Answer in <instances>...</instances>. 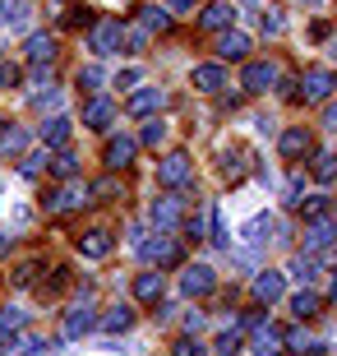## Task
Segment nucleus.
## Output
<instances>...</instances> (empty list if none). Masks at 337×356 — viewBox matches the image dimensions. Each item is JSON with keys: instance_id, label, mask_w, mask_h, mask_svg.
Returning a JSON list of instances; mask_svg holds the SVG:
<instances>
[{"instance_id": "nucleus-16", "label": "nucleus", "mask_w": 337, "mask_h": 356, "mask_svg": "<svg viewBox=\"0 0 337 356\" xmlns=\"http://www.w3.org/2000/svg\"><path fill=\"white\" fill-rule=\"evenodd\" d=\"M328 92H333V74L328 70H310L305 74V102H324Z\"/></svg>"}, {"instance_id": "nucleus-48", "label": "nucleus", "mask_w": 337, "mask_h": 356, "mask_svg": "<svg viewBox=\"0 0 337 356\" xmlns=\"http://www.w3.org/2000/svg\"><path fill=\"white\" fill-rule=\"evenodd\" d=\"M328 296H333V301H337V273H333V282H328Z\"/></svg>"}, {"instance_id": "nucleus-27", "label": "nucleus", "mask_w": 337, "mask_h": 356, "mask_svg": "<svg viewBox=\"0 0 337 356\" xmlns=\"http://www.w3.org/2000/svg\"><path fill=\"white\" fill-rule=\"evenodd\" d=\"M143 28H148V33H167L171 28V10L167 5H148V10H143Z\"/></svg>"}, {"instance_id": "nucleus-33", "label": "nucleus", "mask_w": 337, "mask_h": 356, "mask_svg": "<svg viewBox=\"0 0 337 356\" xmlns=\"http://www.w3.org/2000/svg\"><path fill=\"white\" fill-rule=\"evenodd\" d=\"M310 172H314V181H333V176H337V158H333V153H319Z\"/></svg>"}, {"instance_id": "nucleus-12", "label": "nucleus", "mask_w": 337, "mask_h": 356, "mask_svg": "<svg viewBox=\"0 0 337 356\" xmlns=\"http://www.w3.org/2000/svg\"><path fill=\"white\" fill-rule=\"evenodd\" d=\"M162 102H167V92H162V88H139L130 97V116H153Z\"/></svg>"}, {"instance_id": "nucleus-18", "label": "nucleus", "mask_w": 337, "mask_h": 356, "mask_svg": "<svg viewBox=\"0 0 337 356\" xmlns=\"http://www.w3.org/2000/svg\"><path fill=\"white\" fill-rule=\"evenodd\" d=\"M282 153H286V158L310 153V130H305V125H291V130H282Z\"/></svg>"}, {"instance_id": "nucleus-35", "label": "nucleus", "mask_w": 337, "mask_h": 356, "mask_svg": "<svg viewBox=\"0 0 337 356\" xmlns=\"http://www.w3.org/2000/svg\"><path fill=\"white\" fill-rule=\"evenodd\" d=\"M240 347H245V343H240V333H236V329H227V333L217 338V352H222V356H236Z\"/></svg>"}, {"instance_id": "nucleus-24", "label": "nucleus", "mask_w": 337, "mask_h": 356, "mask_svg": "<svg viewBox=\"0 0 337 356\" xmlns=\"http://www.w3.org/2000/svg\"><path fill=\"white\" fill-rule=\"evenodd\" d=\"M222 83H227L222 65H195V88H199V92H217Z\"/></svg>"}, {"instance_id": "nucleus-30", "label": "nucleus", "mask_w": 337, "mask_h": 356, "mask_svg": "<svg viewBox=\"0 0 337 356\" xmlns=\"http://www.w3.org/2000/svg\"><path fill=\"white\" fill-rule=\"evenodd\" d=\"M28 148V134L24 130H0V153H10V158H19Z\"/></svg>"}, {"instance_id": "nucleus-21", "label": "nucleus", "mask_w": 337, "mask_h": 356, "mask_svg": "<svg viewBox=\"0 0 337 356\" xmlns=\"http://www.w3.org/2000/svg\"><path fill=\"white\" fill-rule=\"evenodd\" d=\"M245 51H249L245 33H222V38H217V56H222V60H240Z\"/></svg>"}, {"instance_id": "nucleus-38", "label": "nucleus", "mask_w": 337, "mask_h": 356, "mask_svg": "<svg viewBox=\"0 0 337 356\" xmlns=\"http://www.w3.org/2000/svg\"><path fill=\"white\" fill-rule=\"evenodd\" d=\"M79 88H92V92H97V88H102V70H97V65L79 70Z\"/></svg>"}, {"instance_id": "nucleus-32", "label": "nucleus", "mask_w": 337, "mask_h": 356, "mask_svg": "<svg viewBox=\"0 0 337 356\" xmlns=\"http://www.w3.org/2000/svg\"><path fill=\"white\" fill-rule=\"evenodd\" d=\"M291 310H296L300 319L319 315V296H314V291H296V296H291Z\"/></svg>"}, {"instance_id": "nucleus-37", "label": "nucleus", "mask_w": 337, "mask_h": 356, "mask_svg": "<svg viewBox=\"0 0 337 356\" xmlns=\"http://www.w3.org/2000/svg\"><path fill=\"white\" fill-rule=\"evenodd\" d=\"M51 172H56V176H74V172H79V158H74V153H60V158L51 162Z\"/></svg>"}, {"instance_id": "nucleus-14", "label": "nucleus", "mask_w": 337, "mask_h": 356, "mask_svg": "<svg viewBox=\"0 0 337 356\" xmlns=\"http://www.w3.org/2000/svg\"><path fill=\"white\" fill-rule=\"evenodd\" d=\"M92 324H97L92 305H79V310L65 315V338H83V333H92Z\"/></svg>"}, {"instance_id": "nucleus-23", "label": "nucleus", "mask_w": 337, "mask_h": 356, "mask_svg": "<svg viewBox=\"0 0 337 356\" xmlns=\"http://www.w3.org/2000/svg\"><path fill=\"white\" fill-rule=\"evenodd\" d=\"M162 287H167V277H162V273H139V282H134V296L153 305L157 296H162Z\"/></svg>"}, {"instance_id": "nucleus-9", "label": "nucleus", "mask_w": 337, "mask_h": 356, "mask_svg": "<svg viewBox=\"0 0 337 356\" xmlns=\"http://www.w3.org/2000/svg\"><path fill=\"white\" fill-rule=\"evenodd\" d=\"M134 139L130 134H116V139H106V167H111V172H116V167H125V162L134 158Z\"/></svg>"}, {"instance_id": "nucleus-22", "label": "nucleus", "mask_w": 337, "mask_h": 356, "mask_svg": "<svg viewBox=\"0 0 337 356\" xmlns=\"http://www.w3.org/2000/svg\"><path fill=\"white\" fill-rule=\"evenodd\" d=\"M79 254H83V259H102V254H111V236H106V232H88V236L79 241Z\"/></svg>"}, {"instance_id": "nucleus-15", "label": "nucleus", "mask_w": 337, "mask_h": 356, "mask_svg": "<svg viewBox=\"0 0 337 356\" xmlns=\"http://www.w3.org/2000/svg\"><path fill=\"white\" fill-rule=\"evenodd\" d=\"M51 56H56V38H47V33L28 38V65H51Z\"/></svg>"}, {"instance_id": "nucleus-25", "label": "nucleus", "mask_w": 337, "mask_h": 356, "mask_svg": "<svg viewBox=\"0 0 337 356\" xmlns=\"http://www.w3.org/2000/svg\"><path fill=\"white\" fill-rule=\"evenodd\" d=\"M254 352L259 356H277L282 352V333L272 329V324H259V333H254Z\"/></svg>"}, {"instance_id": "nucleus-43", "label": "nucleus", "mask_w": 337, "mask_h": 356, "mask_svg": "<svg viewBox=\"0 0 337 356\" xmlns=\"http://www.w3.org/2000/svg\"><path fill=\"white\" fill-rule=\"evenodd\" d=\"M33 106H42V111H47V106H60V92H56V88L38 92V97H33Z\"/></svg>"}, {"instance_id": "nucleus-28", "label": "nucleus", "mask_w": 337, "mask_h": 356, "mask_svg": "<svg viewBox=\"0 0 337 356\" xmlns=\"http://www.w3.org/2000/svg\"><path fill=\"white\" fill-rule=\"evenodd\" d=\"M291 277H296V282H314V277H319V259H314V254H296V259H291Z\"/></svg>"}, {"instance_id": "nucleus-26", "label": "nucleus", "mask_w": 337, "mask_h": 356, "mask_svg": "<svg viewBox=\"0 0 337 356\" xmlns=\"http://www.w3.org/2000/svg\"><path fill=\"white\" fill-rule=\"evenodd\" d=\"M130 324H134V310H130V305H111V310L102 315V329L106 333H125Z\"/></svg>"}, {"instance_id": "nucleus-47", "label": "nucleus", "mask_w": 337, "mask_h": 356, "mask_svg": "<svg viewBox=\"0 0 337 356\" xmlns=\"http://www.w3.org/2000/svg\"><path fill=\"white\" fill-rule=\"evenodd\" d=\"M171 10H195V0H171Z\"/></svg>"}, {"instance_id": "nucleus-11", "label": "nucleus", "mask_w": 337, "mask_h": 356, "mask_svg": "<svg viewBox=\"0 0 337 356\" xmlns=\"http://www.w3.org/2000/svg\"><path fill=\"white\" fill-rule=\"evenodd\" d=\"M28 0H0V24L10 28V33H19V28H28Z\"/></svg>"}, {"instance_id": "nucleus-49", "label": "nucleus", "mask_w": 337, "mask_h": 356, "mask_svg": "<svg viewBox=\"0 0 337 356\" xmlns=\"http://www.w3.org/2000/svg\"><path fill=\"white\" fill-rule=\"evenodd\" d=\"M305 5H319V0H305Z\"/></svg>"}, {"instance_id": "nucleus-3", "label": "nucleus", "mask_w": 337, "mask_h": 356, "mask_svg": "<svg viewBox=\"0 0 337 356\" xmlns=\"http://www.w3.org/2000/svg\"><path fill=\"white\" fill-rule=\"evenodd\" d=\"M213 287H217V273H213L208 264H190V268H185V277H181L185 296H208Z\"/></svg>"}, {"instance_id": "nucleus-5", "label": "nucleus", "mask_w": 337, "mask_h": 356, "mask_svg": "<svg viewBox=\"0 0 337 356\" xmlns=\"http://www.w3.org/2000/svg\"><path fill=\"white\" fill-rule=\"evenodd\" d=\"M268 232H282V222H277L272 213H259V218H249V222H245V232H240V236H245V245H254V250H259L263 241H268Z\"/></svg>"}, {"instance_id": "nucleus-10", "label": "nucleus", "mask_w": 337, "mask_h": 356, "mask_svg": "<svg viewBox=\"0 0 337 356\" xmlns=\"http://www.w3.org/2000/svg\"><path fill=\"white\" fill-rule=\"evenodd\" d=\"M111 116H116V106L106 102V97H92V102L83 106V125H88V130H106Z\"/></svg>"}, {"instance_id": "nucleus-39", "label": "nucleus", "mask_w": 337, "mask_h": 356, "mask_svg": "<svg viewBox=\"0 0 337 356\" xmlns=\"http://www.w3.org/2000/svg\"><path fill=\"white\" fill-rule=\"evenodd\" d=\"M125 47H130V51H143V47H148V28H125Z\"/></svg>"}, {"instance_id": "nucleus-29", "label": "nucleus", "mask_w": 337, "mask_h": 356, "mask_svg": "<svg viewBox=\"0 0 337 356\" xmlns=\"http://www.w3.org/2000/svg\"><path fill=\"white\" fill-rule=\"evenodd\" d=\"M222 172L231 176V181H240L245 176V153L240 148H222Z\"/></svg>"}, {"instance_id": "nucleus-7", "label": "nucleus", "mask_w": 337, "mask_h": 356, "mask_svg": "<svg viewBox=\"0 0 337 356\" xmlns=\"http://www.w3.org/2000/svg\"><path fill=\"white\" fill-rule=\"evenodd\" d=\"M139 254L148 259V264H157V268H162V264H176V259H181V250H176L171 241H162V236H157V241H139Z\"/></svg>"}, {"instance_id": "nucleus-34", "label": "nucleus", "mask_w": 337, "mask_h": 356, "mask_svg": "<svg viewBox=\"0 0 337 356\" xmlns=\"http://www.w3.org/2000/svg\"><path fill=\"white\" fill-rule=\"evenodd\" d=\"M139 139H143V144H148V148H157V144H162V139H167V125H162V120H148V125H143V134H139Z\"/></svg>"}, {"instance_id": "nucleus-2", "label": "nucleus", "mask_w": 337, "mask_h": 356, "mask_svg": "<svg viewBox=\"0 0 337 356\" xmlns=\"http://www.w3.org/2000/svg\"><path fill=\"white\" fill-rule=\"evenodd\" d=\"M190 181V158L185 153H167V158L157 162V185H167V190H176V185Z\"/></svg>"}, {"instance_id": "nucleus-42", "label": "nucleus", "mask_w": 337, "mask_h": 356, "mask_svg": "<svg viewBox=\"0 0 337 356\" xmlns=\"http://www.w3.org/2000/svg\"><path fill=\"white\" fill-rule=\"evenodd\" d=\"M42 162H51V158H47V153H28V158H24V176H38Z\"/></svg>"}, {"instance_id": "nucleus-41", "label": "nucleus", "mask_w": 337, "mask_h": 356, "mask_svg": "<svg viewBox=\"0 0 337 356\" xmlns=\"http://www.w3.org/2000/svg\"><path fill=\"white\" fill-rule=\"evenodd\" d=\"M208 218H213V209H199L195 218H190V236H204V227H208Z\"/></svg>"}, {"instance_id": "nucleus-6", "label": "nucleus", "mask_w": 337, "mask_h": 356, "mask_svg": "<svg viewBox=\"0 0 337 356\" xmlns=\"http://www.w3.org/2000/svg\"><path fill=\"white\" fill-rule=\"evenodd\" d=\"M333 241H337V227H333V222H324V218H314V222L305 227V250H310V254L328 250Z\"/></svg>"}, {"instance_id": "nucleus-19", "label": "nucleus", "mask_w": 337, "mask_h": 356, "mask_svg": "<svg viewBox=\"0 0 337 356\" xmlns=\"http://www.w3.org/2000/svg\"><path fill=\"white\" fill-rule=\"evenodd\" d=\"M231 19H236V5H231V0H213V5L204 10V19H199V24H204V28H227Z\"/></svg>"}, {"instance_id": "nucleus-46", "label": "nucleus", "mask_w": 337, "mask_h": 356, "mask_svg": "<svg viewBox=\"0 0 337 356\" xmlns=\"http://www.w3.org/2000/svg\"><path fill=\"white\" fill-rule=\"evenodd\" d=\"M10 245H14V236H5V232H0V254H10Z\"/></svg>"}, {"instance_id": "nucleus-31", "label": "nucleus", "mask_w": 337, "mask_h": 356, "mask_svg": "<svg viewBox=\"0 0 337 356\" xmlns=\"http://www.w3.org/2000/svg\"><path fill=\"white\" fill-rule=\"evenodd\" d=\"M24 324H28V315H24V310H14V305H10V310H0V338H10V333H19Z\"/></svg>"}, {"instance_id": "nucleus-8", "label": "nucleus", "mask_w": 337, "mask_h": 356, "mask_svg": "<svg viewBox=\"0 0 337 356\" xmlns=\"http://www.w3.org/2000/svg\"><path fill=\"white\" fill-rule=\"evenodd\" d=\"M277 79H282V74H277V65H263V60H259V65H245V79H240V83H245L249 92H268Z\"/></svg>"}, {"instance_id": "nucleus-40", "label": "nucleus", "mask_w": 337, "mask_h": 356, "mask_svg": "<svg viewBox=\"0 0 337 356\" xmlns=\"http://www.w3.org/2000/svg\"><path fill=\"white\" fill-rule=\"evenodd\" d=\"M208 347L199 343V338H181V343H176V356H204Z\"/></svg>"}, {"instance_id": "nucleus-4", "label": "nucleus", "mask_w": 337, "mask_h": 356, "mask_svg": "<svg viewBox=\"0 0 337 356\" xmlns=\"http://www.w3.org/2000/svg\"><path fill=\"white\" fill-rule=\"evenodd\" d=\"M148 213H153V222L162 227V232H167V227H176V222H181L185 204H181L176 195H162V199H153V209H148Z\"/></svg>"}, {"instance_id": "nucleus-20", "label": "nucleus", "mask_w": 337, "mask_h": 356, "mask_svg": "<svg viewBox=\"0 0 337 356\" xmlns=\"http://www.w3.org/2000/svg\"><path fill=\"white\" fill-rule=\"evenodd\" d=\"M42 144H47V148H65L69 144V120L65 116H51L47 125H42Z\"/></svg>"}, {"instance_id": "nucleus-44", "label": "nucleus", "mask_w": 337, "mask_h": 356, "mask_svg": "<svg viewBox=\"0 0 337 356\" xmlns=\"http://www.w3.org/2000/svg\"><path fill=\"white\" fill-rule=\"evenodd\" d=\"M0 88H19V70L14 65H0Z\"/></svg>"}, {"instance_id": "nucleus-36", "label": "nucleus", "mask_w": 337, "mask_h": 356, "mask_svg": "<svg viewBox=\"0 0 337 356\" xmlns=\"http://www.w3.org/2000/svg\"><path fill=\"white\" fill-rule=\"evenodd\" d=\"M263 33H268V38H282V33H286V19L277 10H268V14H263Z\"/></svg>"}, {"instance_id": "nucleus-17", "label": "nucleus", "mask_w": 337, "mask_h": 356, "mask_svg": "<svg viewBox=\"0 0 337 356\" xmlns=\"http://www.w3.org/2000/svg\"><path fill=\"white\" fill-rule=\"evenodd\" d=\"M42 352H47L42 338H5L0 343V356H42Z\"/></svg>"}, {"instance_id": "nucleus-13", "label": "nucleus", "mask_w": 337, "mask_h": 356, "mask_svg": "<svg viewBox=\"0 0 337 356\" xmlns=\"http://www.w3.org/2000/svg\"><path fill=\"white\" fill-rule=\"evenodd\" d=\"M282 291H286L282 273H272V268H268V273H259V277H254V296H259L263 305H272L277 296H282Z\"/></svg>"}, {"instance_id": "nucleus-1", "label": "nucleus", "mask_w": 337, "mask_h": 356, "mask_svg": "<svg viewBox=\"0 0 337 356\" xmlns=\"http://www.w3.org/2000/svg\"><path fill=\"white\" fill-rule=\"evenodd\" d=\"M88 42H92V51H97V56H116L120 42H125V24H120V19H97Z\"/></svg>"}, {"instance_id": "nucleus-45", "label": "nucleus", "mask_w": 337, "mask_h": 356, "mask_svg": "<svg viewBox=\"0 0 337 356\" xmlns=\"http://www.w3.org/2000/svg\"><path fill=\"white\" fill-rule=\"evenodd\" d=\"M324 120H328V130H337V102L328 106V116H324Z\"/></svg>"}]
</instances>
